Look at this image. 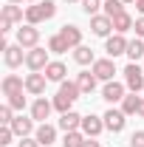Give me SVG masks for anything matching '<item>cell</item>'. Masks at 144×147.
Returning a JSON list of instances; mask_svg holds the SVG:
<instances>
[{
  "mask_svg": "<svg viewBox=\"0 0 144 147\" xmlns=\"http://www.w3.org/2000/svg\"><path fill=\"white\" fill-rule=\"evenodd\" d=\"M6 99H9V105H11L14 110H23V108H26V96H23V93H11V96H6Z\"/></svg>",
  "mask_w": 144,
  "mask_h": 147,
  "instance_id": "obj_33",
  "label": "cell"
},
{
  "mask_svg": "<svg viewBox=\"0 0 144 147\" xmlns=\"http://www.w3.org/2000/svg\"><path fill=\"white\" fill-rule=\"evenodd\" d=\"M133 31H136V37H141V40H144V14H141L139 20H136V26H133Z\"/></svg>",
  "mask_w": 144,
  "mask_h": 147,
  "instance_id": "obj_35",
  "label": "cell"
},
{
  "mask_svg": "<svg viewBox=\"0 0 144 147\" xmlns=\"http://www.w3.org/2000/svg\"><path fill=\"white\" fill-rule=\"evenodd\" d=\"M124 85H127L133 93L144 91V71L139 68V62H130V65L124 68Z\"/></svg>",
  "mask_w": 144,
  "mask_h": 147,
  "instance_id": "obj_3",
  "label": "cell"
},
{
  "mask_svg": "<svg viewBox=\"0 0 144 147\" xmlns=\"http://www.w3.org/2000/svg\"><path fill=\"white\" fill-rule=\"evenodd\" d=\"M139 116H141V119H144V102H141V108H139Z\"/></svg>",
  "mask_w": 144,
  "mask_h": 147,
  "instance_id": "obj_40",
  "label": "cell"
},
{
  "mask_svg": "<svg viewBox=\"0 0 144 147\" xmlns=\"http://www.w3.org/2000/svg\"><path fill=\"white\" fill-rule=\"evenodd\" d=\"M79 3H82V11H85V14H90V17H93V14H99V9L105 6L102 0H79Z\"/></svg>",
  "mask_w": 144,
  "mask_h": 147,
  "instance_id": "obj_30",
  "label": "cell"
},
{
  "mask_svg": "<svg viewBox=\"0 0 144 147\" xmlns=\"http://www.w3.org/2000/svg\"><path fill=\"white\" fill-rule=\"evenodd\" d=\"M51 110H54V102H48L45 96H40V99H34V105H31V119L45 122V119L51 116Z\"/></svg>",
  "mask_w": 144,
  "mask_h": 147,
  "instance_id": "obj_12",
  "label": "cell"
},
{
  "mask_svg": "<svg viewBox=\"0 0 144 147\" xmlns=\"http://www.w3.org/2000/svg\"><path fill=\"white\" fill-rule=\"evenodd\" d=\"M136 9H139V11L144 14V0H136Z\"/></svg>",
  "mask_w": 144,
  "mask_h": 147,
  "instance_id": "obj_39",
  "label": "cell"
},
{
  "mask_svg": "<svg viewBox=\"0 0 144 147\" xmlns=\"http://www.w3.org/2000/svg\"><path fill=\"white\" fill-rule=\"evenodd\" d=\"M59 34H62V40H65L71 48H79V45H82V28H79V26H68V23H65Z\"/></svg>",
  "mask_w": 144,
  "mask_h": 147,
  "instance_id": "obj_17",
  "label": "cell"
},
{
  "mask_svg": "<svg viewBox=\"0 0 144 147\" xmlns=\"http://www.w3.org/2000/svg\"><path fill=\"white\" fill-rule=\"evenodd\" d=\"M122 3H124V6H127V3H136V0H122Z\"/></svg>",
  "mask_w": 144,
  "mask_h": 147,
  "instance_id": "obj_41",
  "label": "cell"
},
{
  "mask_svg": "<svg viewBox=\"0 0 144 147\" xmlns=\"http://www.w3.org/2000/svg\"><path fill=\"white\" fill-rule=\"evenodd\" d=\"M11 20H6V17H0V34H6V31H11Z\"/></svg>",
  "mask_w": 144,
  "mask_h": 147,
  "instance_id": "obj_37",
  "label": "cell"
},
{
  "mask_svg": "<svg viewBox=\"0 0 144 147\" xmlns=\"http://www.w3.org/2000/svg\"><path fill=\"white\" fill-rule=\"evenodd\" d=\"M102 119H105V130H110V133H122L124 125H127V113L124 110H116V108H110Z\"/></svg>",
  "mask_w": 144,
  "mask_h": 147,
  "instance_id": "obj_5",
  "label": "cell"
},
{
  "mask_svg": "<svg viewBox=\"0 0 144 147\" xmlns=\"http://www.w3.org/2000/svg\"><path fill=\"white\" fill-rule=\"evenodd\" d=\"M11 136H14V130H11V125H3V127H0V147L11 144Z\"/></svg>",
  "mask_w": 144,
  "mask_h": 147,
  "instance_id": "obj_32",
  "label": "cell"
},
{
  "mask_svg": "<svg viewBox=\"0 0 144 147\" xmlns=\"http://www.w3.org/2000/svg\"><path fill=\"white\" fill-rule=\"evenodd\" d=\"M9 3H23V0H9Z\"/></svg>",
  "mask_w": 144,
  "mask_h": 147,
  "instance_id": "obj_42",
  "label": "cell"
},
{
  "mask_svg": "<svg viewBox=\"0 0 144 147\" xmlns=\"http://www.w3.org/2000/svg\"><path fill=\"white\" fill-rule=\"evenodd\" d=\"M73 59H76L79 65H93V62H96V59H93V48H88V45L73 48Z\"/></svg>",
  "mask_w": 144,
  "mask_h": 147,
  "instance_id": "obj_26",
  "label": "cell"
},
{
  "mask_svg": "<svg viewBox=\"0 0 144 147\" xmlns=\"http://www.w3.org/2000/svg\"><path fill=\"white\" fill-rule=\"evenodd\" d=\"M79 85L76 82H59V93L54 96V108L59 110V113H68L71 110V105L79 99Z\"/></svg>",
  "mask_w": 144,
  "mask_h": 147,
  "instance_id": "obj_1",
  "label": "cell"
},
{
  "mask_svg": "<svg viewBox=\"0 0 144 147\" xmlns=\"http://www.w3.org/2000/svg\"><path fill=\"white\" fill-rule=\"evenodd\" d=\"M23 9H20L17 3H9V6H3V14L0 17H6V20H11V23H23Z\"/></svg>",
  "mask_w": 144,
  "mask_h": 147,
  "instance_id": "obj_27",
  "label": "cell"
},
{
  "mask_svg": "<svg viewBox=\"0 0 144 147\" xmlns=\"http://www.w3.org/2000/svg\"><path fill=\"white\" fill-rule=\"evenodd\" d=\"M45 85H48V76L40 71H31L26 76V91L31 93V96H42L45 93Z\"/></svg>",
  "mask_w": 144,
  "mask_h": 147,
  "instance_id": "obj_7",
  "label": "cell"
},
{
  "mask_svg": "<svg viewBox=\"0 0 144 147\" xmlns=\"http://www.w3.org/2000/svg\"><path fill=\"white\" fill-rule=\"evenodd\" d=\"M124 11V3L122 0H105V14L108 17H116V14H122Z\"/></svg>",
  "mask_w": 144,
  "mask_h": 147,
  "instance_id": "obj_29",
  "label": "cell"
},
{
  "mask_svg": "<svg viewBox=\"0 0 144 147\" xmlns=\"http://www.w3.org/2000/svg\"><path fill=\"white\" fill-rule=\"evenodd\" d=\"M48 62H51V59H48V51H45V48H40V45L26 51V65H28L31 71H45V68H48Z\"/></svg>",
  "mask_w": 144,
  "mask_h": 147,
  "instance_id": "obj_4",
  "label": "cell"
},
{
  "mask_svg": "<svg viewBox=\"0 0 144 147\" xmlns=\"http://www.w3.org/2000/svg\"><path fill=\"white\" fill-rule=\"evenodd\" d=\"M130 147H144V130H136L130 136Z\"/></svg>",
  "mask_w": 144,
  "mask_h": 147,
  "instance_id": "obj_34",
  "label": "cell"
},
{
  "mask_svg": "<svg viewBox=\"0 0 144 147\" xmlns=\"http://www.w3.org/2000/svg\"><path fill=\"white\" fill-rule=\"evenodd\" d=\"M124 88L127 85H122V82H105V88H102V99L105 102H110V105H116V102H122L124 99Z\"/></svg>",
  "mask_w": 144,
  "mask_h": 147,
  "instance_id": "obj_9",
  "label": "cell"
},
{
  "mask_svg": "<svg viewBox=\"0 0 144 147\" xmlns=\"http://www.w3.org/2000/svg\"><path fill=\"white\" fill-rule=\"evenodd\" d=\"M76 85H79L82 93H90L93 88H96V74L93 71H82L79 76H76Z\"/></svg>",
  "mask_w": 144,
  "mask_h": 147,
  "instance_id": "obj_22",
  "label": "cell"
},
{
  "mask_svg": "<svg viewBox=\"0 0 144 147\" xmlns=\"http://www.w3.org/2000/svg\"><path fill=\"white\" fill-rule=\"evenodd\" d=\"M85 142H88V136L82 130H71V133H65L62 147H85Z\"/></svg>",
  "mask_w": 144,
  "mask_h": 147,
  "instance_id": "obj_25",
  "label": "cell"
},
{
  "mask_svg": "<svg viewBox=\"0 0 144 147\" xmlns=\"http://www.w3.org/2000/svg\"><path fill=\"white\" fill-rule=\"evenodd\" d=\"M17 147H42V144H40L37 139H28V136H26V139H20V144H17Z\"/></svg>",
  "mask_w": 144,
  "mask_h": 147,
  "instance_id": "obj_36",
  "label": "cell"
},
{
  "mask_svg": "<svg viewBox=\"0 0 144 147\" xmlns=\"http://www.w3.org/2000/svg\"><path fill=\"white\" fill-rule=\"evenodd\" d=\"M85 147H102V144H99L96 139H88V142H85Z\"/></svg>",
  "mask_w": 144,
  "mask_h": 147,
  "instance_id": "obj_38",
  "label": "cell"
},
{
  "mask_svg": "<svg viewBox=\"0 0 144 147\" xmlns=\"http://www.w3.org/2000/svg\"><path fill=\"white\" fill-rule=\"evenodd\" d=\"M105 51H108L110 59H116L119 54H127V40H124V34L108 37V40H105Z\"/></svg>",
  "mask_w": 144,
  "mask_h": 147,
  "instance_id": "obj_10",
  "label": "cell"
},
{
  "mask_svg": "<svg viewBox=\"0 0 144 147\" xmlns=\"http://www.w3.org/2000/svg\"><path fill=\"white\" fill-rule=\"evenodd\" d=\"M3 59H6V65L9 68H17L26 62V51H23V45H9L6 51H3Z\"/></svg>",
  "mask_w": 144,
  "mask_h": 147,
  "instance_id": "obj_15",
  "label": "cell"
},
{
  "mask_svg": "<svg viewBox=\"0 0 144 147\" xmlns=\"http://www.w3.org/2000/svg\"><path fill=\"white\" fill-rule=\"evenodd\" d=\"M127 57H130V62H139L144 57V40L141 37H136V40L127 42Z\"/></svg>",
  "mask_w": 144,
  "mask_h": 147,
  "instance_id": "obj_24",
  "label": "cell"
},
{
  "mask_svg": "<svg viewBox=\"0 0 144 147\" xmlns=\"http://www.w3.org/2000/svg\"><path fill=\"white\" fill-rule=\"evenodd\" d=\"M23 88H26V82L20 79L17 74H9V76H3V82H0V91H3V96H11V93H23Z\"/></svg>",
  "mask_w": 144,
  "mask_h": 147,
  "instance_id": "obj_14",
  "label": "cell"
},
{
  "mask_svg": "<svg viewBox=\"0 0 144 147\" xmlns=\"http://www.w3.org/2000/svg\"><path fill=\"white\" fill-rule=\"evenodd\" d=\"M37 42H40V28L37 26H23V28H17V45H23V48H37Z\"/></svg>",
  "mask_w": 144,
  "mask_h": 147,
  "instance_id": "obj_6",
  "label": "cell"
},
{
  "mask_svg": "<svg viewBox=\"0 0 144 147\" xmlns=\"http://www.w3.org/2000/svg\"><path fill=\"white\" fill-rule=\"evenodd\" d=\"M54 14H57L54 0H45V3H34V6H28V9H26V23H28V26H40L42 20H51Z\"/></svg>",
  "mask_w": 144,
  "mask_h": 147,
  "instance_id": "obj_2",
  "label": "cell"
},
{
  "mask_svg": "<svg viewBox=\"0 0 144 147\" xmlns=\"http://www.w3.org/2000/svg\"><path fill=\"white\" fill-rule=\"evenodd\" d=\"M79 130H82L88 139H96V136L105 130V119H102V116H93V113H90V116H82V127Z\"/></svg>",
  "mask_w": 144,
  "mask_h": 147,
  "instance_id": "obj_8",
  "label": "cell"
},
{
  "mask_svg": "<svg viewBox=\"0 0 144 147\" xmlns=\"http://www.w3.org/2000/svg\"><path fill=\"white\" fill-rule=\"evenodd\" d=\"M34 139H37L42 147L54 144V142H57V127H54V125H45V122H42V125L34 130Z\"/></svg>",
  "mask_w": 144,
  "mask_h": 147,
  "instance_id": "obj_16",
  "label": "cell"
},
{
  "mask_svg": "<svg viewBox=\"0 0 144 147\" xmlns=\"http://www.w3.org/2000/svg\"><path fill=\"white\" fill-rule=\"evenodd\" d=\"M141 102H144V96H139V93H130V96H124V99H122V110H124L127 116H133V113H139Z\"/></svg>",
  "mask_w": 144,
  "mask_h": 147,
  "instance_id": "obj_21",
  "label": "cell"
},
{
  "mask_svg": "<svg viewBox=\"0 0 144 147\" xmlns=\"http://www.w3.org/2000/svg\"><path fill=\"white\" fill-rule=\"evenodd\" d=\"M65 74H68V68H65V62H59V59L48 62V68H45L48 82H65Z\"/></svg>",
  "mask_w": 144,
  "mask_h": 147,
  "instance_id": "obj_18",
  "label": "cell"
},
{
  "mask_svg": "<svg viewBox=\"0 0 144 147\" xmlns=\"http://www.w3.org/2000/svg\"><path fill=\"white\" fill-rule=\"evenodd\" d=\"M110 20H113V31H116V34H124V31H130V28L136 26V20L130 17L127 11H122V14H116V17H110Z\"/></svg>",
  "mask_w": 144,
  "mask_h": 147,
  "instance_id": "obj_20",
  "label": "cell"
},
{
  "mask_svg": "<svg viewBox=\"0 0 144 147\" xmlns=\"http://www.w3.org/2000/svg\"><path fill=\"white\" fill-rule=\"evenodd\" d=\"M11 122H14V108L6 102V105L0 108V125H11Z\"/></svg>",
  "mask_w": 144,
  "mask_h": 147,
  "instance_id": "obj_31",
  "label": "cell"
},
{
  "mask_svg": "<svg viewBox=\"0 0 144 147\" xmlns=\"http://www.w3.org/2000/svg\"><path fill=\"white\" fill-rule=\"evenodd\" d=\"M90 31L96 37H108L110 31H113V20H110L108 14H93V17H90Z\"/></svg>",
  "mask_w": 144,
  "mask_h": 147,
  "instance_id": "obj_11",
  "label": "cell"
},
{
  "mask_svg": "<svg viewBox=\"0 0 144 147\" xmlns=\"http://www.w3.org/2000/svg\"><path fill=\"white\" fill-rule=\"evenodd\" d=\"M65 3H76V0H65Z\"/></svg>",
  "mask_w": 144,
  "mask_h": 147,
  "instance_id": "obj_43",
  "label": "cell"
},
{
  "mask_svg": "<svg viewBox=\"0 0 144 147\" xmlns=\"http://www.w3.org/2000/svg\"><path fill=\"white\" fill-rule=\"evenodd\" d=\"M79 127H82V116H79V113H73V110L62 113V119H59V130L71 133V130H79Z\"/></svg>",
  "mask_w": 144,
  "mask_h": 147,
  "instance_id": "obj_19",
  "label": "cell"
},
{
  "mask_svg": "<svg viewBox=\"0 0 144 147\" xmlns=\"http://www.w3.org/2000/svg\"><path fill=\"white\" fill-rule=\"evenodd\" d=\"M28 3H37V0H28Z\"/></svg>",
  "mask_w": 144,
  "mask_h": 147,
  "instance_id": "obj_44",
  "label": "cell"
},
{
  "mask_svg": "<svg viewBox=\"0 0 144 147\" xmlns=\"http://www.w3.org/2000/svg\"><path fill=\"white\" fill-rule=\"evenodd\" d=\"M93 74H96V79H105V82H110L113 79V74H116V62L113 59H96L93 62Z\"/></svg>",
  "mask_w": 144,
  "mask_h": 147,
  "instance_id": "obj_13",
  "label": "cell"
},
{
  "mask_svg": "<svg viewBox=\"0 0 144 147\" xmlns=\"http://www.w3.org/2000/svg\"><path fill=\"white\" fill-rule=\"evenodd\" d=\"M48 51H51V54H65V51H71V45L62 40V34H54L48 40Z\"/></svg>",
  "mask_w": 144,
  "mask_h": 147,
  "instance_id": "obj_28",
  "label": "cell"
},
{
  "mask_svg": "<svg viewBox=\"0 0 144 147\" xmlns=\"http://www.w3.org/2000/svg\"><path fill=\"white\" fill-rule=\"evenodd\" d=\"M11 130H14V136H20V139H26L31 130H34V122L31 119H23V116H17L14 122H11Z\"/></svg>",
  "mask_w": 144,
  "mask_h": 147,
  "instance_id": "obj_23",
  "label": "cell"
}]
</instances>
